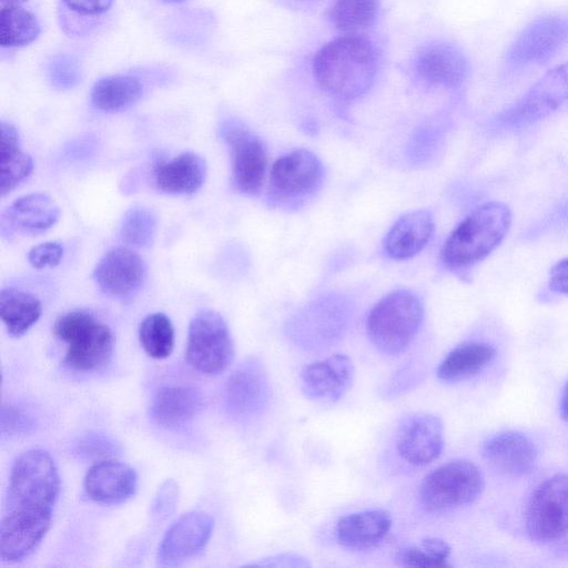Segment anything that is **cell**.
<instances>
[{"instance_id": "obj_1", "label": "cell", "mask_w": 568, "mask_h": 568, "mask_svg": "<svg viewBox=\"0 0 568 568\" xmlns=\"http://www.w3.org/2000/svg\"><path fill=\"white\" fill-rule=\"evenodd\" d=\"M60 491L51 455L30 449L13 463L0 524V557L17 564L30 556L50 529Z\"/></svg>"}, {"instance_id": "obj_2", "label": "cell", "mask_w": 568, "mask_h": 568, "mask_svg": "<svg viewBox=\"0 0 568 568\" xmlns=\"http://www.w3.org/2000/svg\"><path fill=\"white\" fill-rule=\"evenodd\" d=\"M313 71L321 89L331 97L343 101L361 98L375 80V48L361 34H345L316 52Z\"/></svg>"}, {"instance_id": "obj_3", "label": "cell", "mask_w": 568, "mask_h": 568, "mask_svg": "<svg viewBox=\"0 0 568 568\" xmlns=\"http://www.w3.org/2000/svg\"><path fill=\"white\" fill-rule=\"evenodd\" d=\"M510 209L487 202L474 209L449 234L442 248L443 263L454 270L474 266L494 252L511 225Z\"/></svg>"}, {"instance_id": "obj_4", "label": "cell", "mask_w": 568, "mask_h": 568, "mask_svg": "<svg viewBox=\"0 0 568 568\" xmlns=\"http://www.w3.org/2000/svg\"><path fill=\"white\" fill-rule=\"evenodd\" d=\"M53 334L65 345L64 364L77 372H93L108 364L114 337L111 328L92 313L73 310L61 314Z\"/></svg>"}, {"instance_id": "obj_5", "label": "cell", "mask_w": 568, "mask_h": 568, "mask_svg": "<svg viewBox=\"0 0 568 568\" xmlns=\"http://www.w3.org/2000/svg\"><path fill=\"white\" fill-rule=\"evenodd\" d=\"M424 307L417 295L407 290L394 291L371 310L366 331L372 344L383 354L403 353L417 335Z\"/></svg>"}, {"instance_id": "obj_6", "label": "cell", "mask_w": 568, "mask_h": 568, "mask_svg": "<svg viewBox=\"0 0 568 568\" xmlns=\"http://www.w3.org/2000/svg\"><path fill=\"white\" fill-rule=\"evenodd\" d=\"M485 487L480 469L470 460L452 459L428 473L418 489L422 507L443 514L473 504Z\"/></svg>"}, {"instance_id": "obj_7", "label": "cell", "mask_w": 568, "mask_h": 568, "mask_svg": "<svg viewBox=\"0 0 568 568\" xmlns=\"http://www.w3.org/2000/svg\"><path fill=\"white\" fill-rule=\"evenodd\" d=\"M234 356V344L224 318L202 310L190 322L185 359L196 372L213 376L224 372Z\"/></svg>"}, {"instance_id": "obj_8", "label": "cell", "mask_w": 568, "mask_h": 568, "mask_svg": "<svg viewBox=\"0 0 568 568\" xmlns=\"http://www.w3.org/2000/svg\"><path fill=\"white\" fill-rule=\"evenodd\" d=\"M525 528L531 540L554 542L568 534V474L538 484L525 509Z\"/></svg>"}, {"instance_id": "obj_9", "label": "cell", "mask_w": 568, "mask_h": 568, "mask_svg": "<svg viewBox=\"0 0 568 568\" xmlns=\"http://www.w3.org/2000/svg\"><path fill=\"white\" fill-rule=\"evenodd\" d=\"M568 101V62L547 71L514 104L500 112L495 124L503 129H523L555 112Z\"/></svg>"}, {"instance_id": "obj_10", "label": "cell", "mask_w": 568, "mask_h": 568, "mask_svg": "<svg viewBox=\"0 0 568 568\" xmlns=\"http://www.w3.org/2000/svg\"><path fill=\"white\" fill-rule=\"evenodd\" d=\"M324 169L307 150L290 152L277 159L270 172L271 197L294 204L311 197L322 185Z\"/></svg>"}, {"instance_id": "obj_11", "label": "cell", "mask_w": 568, "mask_h": 568, "mask_svg": "<svg viewBox=\"0 0 568 568\" xmlns=\"http://www.w3.org/2000/svg\"><path fill=\"white\" fill-rule=\"evenodd\" d=\"M568 43V19L544 16L532 20L515 38L506 53L513 68L540 64L551 59Z\"/></svg>"}, {"instance_id": "obj_12", "label": "cell", "mask_w": 568, "mask_h": 568, "mask_svg": "<svg viewBox=\"0 0 568 568\" xmlns=\"http://www.w3.org/2000/svg\"><path fill=\"white\" fill-rule=\"evenodd\" d=\"M221 132L231 151L234 186L243 194L257 193L267 168L264 144L260 138L236 121L224 122Z\"/></svg>"}, {"instance_id": "obj_13", "label": "cell", "mask_w": 568, "mask_h": 568, "mask_svg": "<svg viewBox=\"0 0 568 568\" xmlns=\"http://www.w3.org/2000/svg\"><path fill=\"white\" fill-rule=\"evenodd\" d=\"M213 524V518L201 510L181 515L161 540L158 564L163 567L179 566L197 555L209 542Z\"/></svg>"}, {"instance_id": "obj_14", "label": "cell", "mask_w": 568, "mask_h": 568, "mask_svg": "<svg viewBox=\"0 0 568 568\" xmlns=\"http://www.w3.org/2000/svg\"><path fill=\"white\" fill-rule=\"evenodd\" d=\"M271 386L260 359L251 357L241 363L230 375L225 386V404L236 418L260 414L267 405Z\"/></svg>"}, {"instance_id": "obj_15", "label": "cell", "mask_w": 568, "mask_h": 568, "mask_svg": "<svg viewBox=\"0 0 568 568\" xmlns=\"http://www.w3.org/2000/svg\"><path fill=\"white\" fill-rule=\"evenodd\" d=\"M395 443L398 455L405 462L427 466L437 460L444 450V425L433 414H413L400 423Z\"/></svg>"}, {"instance_id": "obj_16", "label": "cell", "mask_w": 568, "mask_h": 568, "mask_svg": "<svg viewBox=\"0 0 568 568\" xmlns=\"http://www.w3.org/2000/svg\"><path fill=\"white\" fill-rule=\"evenodd\" d=\"M146 266L142 257L129 247H114L98 262L93 277L99 288L108 296L128 300L143 286Z\"/></svg>"}, {"instance_id": "obj_17", "label": "cell", "mask_w": 568, "mask_h": 568, "mask_svg": "<svg viewBox=\"0 0 568 568\" xmlns=\"http://www.w3.org/2000/svg\"><path fill=\"white\" fill-rule=\"evenodd\" d=\"M353 361L345 354H334L313 362L301 374L305 397L321 403H335L344 397L354 382Z\"/></svg>"}, {"instance_id": "obj_18", "label": "cell", "mask_w": 568, "mask_h": 568, "mask_svg": "<svg viewBox=\"0 0 568 568\" xmlns=\"http://www.w3.org/2000/svg\"><path fill=\"white\" fill-rule=\"evenodd\" d=\"M83 487L91 500L102 505H118L134 496L138 475L123 462L114 458L102 459L88 469Z\"/></svg>"}, {"instance_id": "obj_19", "label": "cell", "mask_w": 568, "mask_h": 568, "mask_svg": "<svg viewBox=\"0 0 568 568\" xmlns=\"http://www.w3.org/2000/svg\"><path fill=\"white\" fill-rule=\"evenodd\" d=\"M60 209L47 193L37 192L18 197L1 215V234H39L52 227L60 217Z\"/></svg>"}, {"instance_id": "obj_20", "label": "cell", "mask_w": 568, "mask_h": 568, "mask_svg": "<svg viewBox=\"0 0 568 568\" xmlns=\"http://www.w3.org/2000/svg\"><path fill=\"white\" fill-rule=\"evenodd\" d=\"M415 70L419 79L429 85L457 88L467 78L468 63L454 44L433 42L417 54Z\"/></svg>"}, {"instance_id": "obj_21", "label": "cell", "mask_w": 568, "mask_h": 568, "mask_svg": "<svg viewBox=\"0 0 568 568\" xmlns=\"http://www.w3.org/2000/svg\"><path fill=\"white\" fill-rule=\"evenodd\" d=\"M487 463L498 473L510 477L531 474L537 464L534 443L518 432H504L489 438L483 447Z\"/></svg>"}, {"instance_id": "obj_22", "label": "cell", "mask_w": 568, "mask_h": 568, "mask_svg": "<svg viewBox=\"0 0 568 568\" xmlns=\"http://www.w3.org/2000/svg\"><path fill=\"white\" fill-rule=\"evenodd\" d=\"M393 518L385 509L348 514L337 521V542L351 550H367L379 546L389 535Z\"/></svg>"}, {"instance_id": "obj_23", "label": "cell", "mask_w": 568, "mask_h": 568, "mask_svg": "<svg viewBox=\"0 0 568 568\" xmlns=\"http://www.w3.org/2000/svg\"><path fill=\"white\" fill-rule=\"evenodd\" d=\"M435 222L427 210H416L402 215L389 229L384 247L389 257L397 261L417 255L430 241Z\"/></svg>"}, {"instance_id": "obj_24", "label": "cell", "mask_w": 568, "mask_h": 568, "mask_svg": "<svg viewBox=\"0 0 568 568\" xmlns=\"http://www.w3.org/2000/svg\"><path fill=\"white\" fill-rule=\"evenodd\" d=\"M202 407L203 396L199 389L186 385H170L155 393L150 417L160 427L176 428L192 420Z\"/></svg>"}, {"instance_id": "obj_25", "label": "cell", "mask_w": 568, "mask_h": 568, "mask_svg": "<svg viewBox=\"0 0 568 568\" xmlns=\"http://www.w3.org/2000/svg\"><path fill=\"white\" fill-rule=\"evenodd\" d=\"M159 191L172 195H187L201 189L206 176L204 159L193 152H183L169 161H159L153 170Z\"/></svg>"}, {"instance_id": "obj_26", "label": "cell", "mask_w": 568, "mask_h": 568, "mask_svg": "<svg viewBox=\"0 0 568 568\" xmlns=\"http://www.w3.org/2000/svg\"><path fill=\"white\" fill-rule=\"evenodd\" d=\"M0 132V190L4 197L28 179L33 161L22 150L19 131L12 123L1 121Z\"/></svg>"}, {"instance_id": "obj_27", "label": "cell", "mask_w": 568, "mask_h": 568, "mask_svg": "<svg viewBox=\"0 0 568 568\" xmlns=\"http://www.w3.org/2000/svg\"><path fill=\"white\" fill-rule=\"evenodd\" d=\"M495 356L496 349L488 343H463L444 357L438 365L437 376L445 382L470 378L488 367Z\"/></svg>"}, {"instance_id": "obj_28", "label": "cell", "mask_w": 568, "mask_h": 568, "mask_svg": "<svg viewBox=\"0 0 568 568\" xmlns=\"http://www.w3.org/2000/svg\"><path fill=\"white\" fill-rule=\"evenodd\" d=\"M42 305L33 294L7 287L0 293V317L13 337L23 336L40 318Z\"/></svg>"}, {"instance_id": "obj_29", "label": "cell", "mask_w": 568, "mask_h": 568, "mask_svg": "<svg viewBox=\"0 0 568 568\" xmlns=\"http://www.w3.org/2000/svg\"><path fill=\"white\" fill-rule=\"evenodd\" d=\"M142 91L141 82L133 75H110L94 83L90 94L91 103L102 112H119L135 104Z\"/></svg>"}, {"instance_id": "obj_30", "label": "cell", "mask_w": 568, "mask_h": 568, "mask_svg": "<svg viewBox=\"0 0 568 568\" xmlns=\"http://www.w3.org/2000/svg\"><path fill=\"white\" fill-rule=\"evenodd\" d=\"M41 27L37 17L21 6L1 7L0 45L20 48L32 43L40 34Z\"/></svg>"}, {"instance_id": "obj_31", "label": "cell", "mask_w": 568, "mask_h": 568, "mask_svg": "<svg viewBox=\"0 0 568 568\" xmlns=\"http://www.w3.org/2000/svg\"><path fill=\"white\" fill-rule=\"evenodd\" d=\"M378 12L377 0H335L329 18L344 34H361L373 26Z\"/></svg>"}, {"instance_id": "obj_32", "label": "cell", "mask_w": 568, "mask_h": 568, "mask_svg": "<svg viewBox=\"0 0 568 568\" xmlns=\"http://www.w3.org/2000/svg\"><path fill=\"white\" fill-rule=\"evenodd\" d=\"M139 341L150 357H169L174 348V327L171 320L160 312L146 315L139 326Z\"/></svg>"}, {"instance_id": "obj_33", "label": "cell", "mask_w": 568, "mask_h": 568, "mask_svg": "<svg viewBox=\"0 0 568 568\" xmlns=\"http://www.w3.org/2000/svg\"><path fill=\"white\" fill-rule=\"evenodd\" d=\"M452 554L450 546L439 538H425L419 545L398 550L395 561L400 566L418 568H448Z\"/></svg>"}, {"instance_id": "obj_34", "label": "cell", "mask_w": 568, "mask_h": 568, "mask_svg": "<svg viewBox=\"0 0 568 568\" xmlns=\"http://www.w3.org/2000/svg\"><path fill=\"white\" fill-rule=\"evenodd\" d=\"M156 227L155 214L148 207L135 206L124 214L120 235L128 245L145 247L152 243Z\"/></svg>"}, {"instance_id": "obj_35", "label": "cell", "mask_w": 568, "mask_h": 568, "mask_svg": "<svg viewBox=\"0 0 568 568\" xmlns=\"http://www.w3.org/2000/svg\"><path fill=\"white\" fill-rule=\"evenodd\" d=\"M48 74L55 88L71 89L81 79V67L74 57L60 54L54 57L49 63Z\"/></svg>"}, {"instance_id": "obj_36", "label": "cell", "mask_w": 568, "mask_h": 568, "mask_svg": "<svg viewBox=\"0 0 568 568\" xmlns=\"http://www.w3.org/2000/svg\"><path fill=\"white\" fill-rule=\"evenodd\" d=\"M179 499V487L172 479L164 481L151 503V517L154 521L166 519L174 510Z\"/></svg>"}, {"instance_id": "obj_37", "label": "cell", "mask_w": 568, "mask_h": 568, "mask_svg": "<svg viewBox=\"0 0 568 568\" xmlns=\"http://www.w3.org/2000/svg\"><path fill=\"white\" fill-rule=\"evenodd\" d=\"M118 452L116 444L103 435H89L80 440L77 453L89 459H108Z\"/></svg>"}, {"instance_id": "obj_38", "label": "cell", "mask_w": 568, "mask_h": 568, "mask_svg": "<svg viewBox=\"0 0 568 568\" xmlns=\"http://www.w3.org/2000/svg\"><path fill=\"white\" fill-rule=\"evenodd\" d=\"M63 257V247L59 242L48 241L33 246L28 252V261L33 268L43 270L57 266Z\"/></svg>"}, {"instance_id": "obj_39", "label": "cell", "mask_w": 568, "mask_h": 568, "mask_svg": "<svg viewBox=\"0 0 568 568\" xmlns=\"http://www.w3.org/2000/svg\"><path fill=\"white\" fill-rule=\"evenodd\" d=\"M63 6L81 17H98L106 13L113 0H61Z\"/></svg>"}, {"instance_id": "obj_40", "label": "cell", "mask_w": 568, "mask_h": 568, "mask_svg": "<svg viewBox=\"0 0 568 568\" xmlns=\"http://www.w3.org/2000/svg\"><path fill=\"white\" fill-rule=\"evenodd\" d=\"M27 416L12 405H3L1 413L2 432L8 434L20 433L29 426Z\"/></svg>"}, {"instance_id": "obj_41", "label": "cell", "mask_w": 568, "mask_h": 568, "mask_svg": "<svg viewBox=\"0 0 568 568\" xmlns=\"http://www.w3.org/2000/svg\"><path fill=\"white\" fill-rule=\"evenodd\" d=\"M548 287L554 293L568 296V257L558 261L551 266Z\"/></svg>"}, {"instance_id": "obj_42", "label": "cell", "mask_w": 568, "mask_h": 568, "mask_svg": "<svg viewBox=\"0 0 568 568\" xmlns=\"http://www.w3.org/2000/svg\"><path fill=\"white\" fill-rule=\"evenodd\" d=\"M250 566H275V567H305L308 564L298 556L294 555H278L275 557H271L268 559H264L261 562L252 564Z\"/></svg>"}, {"instance_id": "obj_43", "label": "cell", "mask_w": 568, "mask_h": 568, "mask_svg": "<svg viewBox=\"0 0 568 568\" xmlns=\"http://www.w3.org/2000/svg\"><path fill=\"white\" fill-rule=\"evenodd\" d=\"M559 407L561 417L568 423V383L562 392Z\"/></svg>"}, {"instance_id": "obj_44", "label": "cell", "mask_w": 568, "mask_h": 568, "mask_svg": "<svg viewBox=\"0 0 568 568\" xmlns=\"http://www.w3.org/2000/svg\"><path fill=\"white\" fill-rule=\"evenodd\" d=\"M26 1H28V0H0L1 7L21 6Z\"/></svg>"}, {"instance_id": "obj_45", "label": "cell", "mask_w": 568, "mask_h": 568, "mask_svg": "<svg viewBox=\"0 0 568 568\" xmlns=\"http://www.w3.org/2000/svg\"><path fill=\"white\" fill-rule=\"evenodd\" d=\"M164 1H168V2H181V1H184V0H164Z\"/></svg>"}]
</instances>
